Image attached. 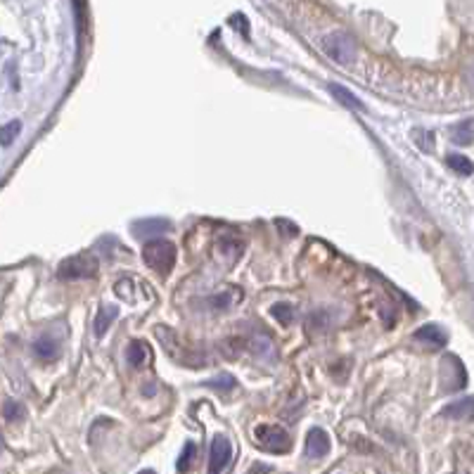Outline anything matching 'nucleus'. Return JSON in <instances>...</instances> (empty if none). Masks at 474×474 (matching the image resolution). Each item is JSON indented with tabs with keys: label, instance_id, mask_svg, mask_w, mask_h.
<instances>
[{
	"label": "nucleus",
	"instance_id": "nucleus-1",
	"mask_svg": "<svg viewBox=\"0 0 474 474\" xmlns=\"http://www.w3.org/2000/svg\"><path fill=\"white\" fill-rule=\"evenodd\" d=\"M142 259L145 264L152 268L154 273L159 276H168L171 273L173 264H176V245L171 240H147L145 247H142Z\"/></svg>",
	"mask_w": 474,
	"mask_h": 474
},
{
	"label": "nucleus",
	"instance_id": "nucleus-2",
	"mask_svg": "<svg viewBox=\"0 0 474 474\" xmlns=\"http://www.w3.org/2000/svg\"><path fill=\"white\" fill-rule=\"evenodd\" d=\"M157 332V337H159V341H161V346H164V351L171 356L176 363H180V365H190V367H199V365H204L207 360L202 358V353L199 351H195V348H190L188 344H185L180 337L173 332V330H166V327H157L154 330Z\"/></svg>",
	"mask_w": 474,
	"mask_h": 474
},
{
	"label": "nucleus",
	"instance_id": "nucleus-3",
	"mask_svg": "<svg viewBox=\"0 0 474 474\" xmlns=\"http://www.w3.org/2000/svg\"><path fill=\"white\" fill-rule=\"evenodd\" d=\"M100 261L93 254H76L72 259H65L57 268L60 280H90L97 276Z\"/></svg>",
	"mask_w": 474,
	"mask_h": 474
},
{
	"label": "nucleus",
	"instance_id": "nucleus-4",
	"mask_svg": "<svg viewBox=\"0 0 474 474\" xmlns=\"http://www.w3.org/2000/svg\"><path fill=\"white\" fill-rule=\"evenodd\" d=\"M320 46L325 50L327 57L339 62V65H348V62H353L356 55H358V46H356L353 36L344 34V31H334V34L325 36Z\"/></svg>",
	"mask_w": 474,
	"mask_h": 474
},
{
	"label": "nucleus",
	"instance_id": "nucleus-5",
	"mask_svg": "<svg viewBox=\"0 0 474 474\" xmlns=\"http://www.w3.org/2000/svg\"><path fill=\"white\" fill-rule=\"evenodd\" d=\"M257 444L268 453H287L292 448V436L280 425H259L254 429Z\"/></svg>",
	"mask_w": 474,
	"mask_h": 474
},
{
	"label": "nucleus",
	"instance_id": "nucleus-6",
	"mask_svg": "<svg viewBox=\"0 0 474 474\" xmlns=\"http://www.w3.org/2000/svg\"><path fill=\"white\" fill-rule=\"evenodd\" d=\"M233 460V446H230L228 436L216 434L211 439V451H209V474H221Z\"/></svg>",
	"mask_w": 474,
	"mask_h": 474
},
{
	"label": "nucleus",
	"instance_id": "nucleus-7",
	"mask_svg": "<svg viewBox=\"0 0 474 474\" xmlns=\"http://www.w3.org/2000/svg\"><path fill=\"white\" fill-rule=\"evenodd\" d=\"M441 382H444L446 391L463 389L467 384V372L463 363L458 360V356H444V363H441Z\"/></svg>",
	"mask_w": 474,
	"mask_h": 474
},
{
	"label": "nucleus",
	"instance_id": "nucleus-8",
	"mask_svg": "<svg viewBox=\"0 0 474 474\" xmlns=\"http://www.w3.org/2000/svg\"><path fill=\"white\" fill-rule=\"evenodd\" d=\"M304 453H306L309 460H318V458H325L330 453V436L325 429L313 427L306 434V446H304Z\"/></svg>",
	"mask_w": 474,
	"mask_h": 474
},
{
	"label": "nucleus",
	"instance_id": "nucleus-9",
	"mask_svg": "<svg viewBox=\"0 0 474 474\" xmlns=\"http://www.w3.org/2000/svg\"><path fill=\"white\" fill-rule=\"evenodd\" d=\"M448 420H474V396H460L441 410Z\"/></svg>",
	"mask_w": 474,
	"mask_h": 474
},
{
	"label": "nucleus",
	"instance_id": "nucleus-10",
	"mask_svg": "<svg viewBox=\"0 0 474 474\" xmlns=\"http://www.w3.org/2000/svg\"><path fill=\"white\" fill-rule=\"evenodd\" d=\"M413 339L420 341V344L429 346V348H441V346H446L448 337H446V332L439 325H425V327L415 330Z\"/></svg>",
	"mask_w": 474,
	"mask_h": 474
},
{
	"label": "nucleus",
	"instance_id": "nucleus-11",
	"mask_svg": "<svg viewBox=\"0 0 474 474\" xmlns=\"http://www.w3.org/2000/svg\"><path fill=\"white\" fill-rule=\"evenodd\" d=\"M126 358L133 367H145L149 360H152V348H149L147 341L133 339L126 348Z\"/></svg>",
	"mask_w": 474,
	"mask_h": 474
},
{
	"label": "nucleus",
	"instance_id": "nucleus-12",
	"mask_svg": "<svg viewBox=\"0 0 474 474\" xmlns=\"http://www.w3.org/2000/svg\"><path fill=\"white\" fill-rule=\"evenodd\" d=\"M237 302H240V292L226 290V292H218V294L204 299V306L209 311H228V309H233Z\"/></svg>",
	"mask_w": 474,
	"mask_h": 474
},
{
	"label": "nucleus",
	"instance_id": "nucleus-13",
	"mask_svg": "<svg viewBox=\"0 0 474 474\" xmlns=\"http://www.w3.org/2000/svg\"><path fill=\"white\" fill-rule=\"evenodd\" d=\"M171 228V223L164 221V218H149V221H135L133 223V235L135 237H152V235H159L164 233V230Z\"/></svg>",
	"mask_w": 474,
	"mask_h": 474
},
{
	"label": "nucleus",
	"instance_id": "nucleus-14",
	"mask_svg": "<svg viewBox=\"0 0 474 474\" xmlns=\"http://www.w3.org/2000/svg\"><path fill=\"white\" fill-rule=\"evenodd\" d=\"M247 346L257 356H261V358H268L271 363H276V346L271 344V339H268L266 334L247 337Z\"/></svg>",
	"mask_w": 474,
	"mask_h": 474
},
{
	"label": "nucleus",
	"instance_id": "nucleus-15",
	"mask_svg": "<svg viewBox=\"0 0 474 474\" xmlns=\"http://www.w3.org/2000/svg\"><path fill=\"white\" fill-rule=\"evenodd\" d=\"M34 353L36 358L41 360H55L60 356L57 339H53V337H39V339L34 341Z\"/></svg>",
	"mask_w": 474,
	"mask_h": 474
},
{
	"label": "nucleus",
	"instance_id": "nucleus-16",
	"mask_svg": "<svg viewBox=\"0 0 474 474\" xmlns=\"http://www.w3.org/2000/svg\"><path fill=\"white\" fill-rule=\"evenodd\" d=\"M451 140L455 145H472L474 142V118H465V121L455 123L451 130Z\"/></svg>",
	"mask_w": 474,
	"mask_h": 474
},
{
	"label": "nucleus",
	"instance_id": "nucleus-17",
	"mask_svg": "<svg viewBox=\"0 0 474 474\" xmlns=\"http://www.w3.org/2000/svg\"><path fill=\"white\" fill-rule=\"evenodd\" d=\"M330 93H332V95H334L337 100H339V102L344 104V107H348V109H365V104L360 102V100L356 97L351 90L344 88V86H339V83H330Z\"/></svg>",
	"mask_w": 474,
	"mask_h": 474
},
{
	"label": "nucleus",
	"instance_id": "nucleus-18",
	"mask_svg": "<svg viewBox=\"0 0 474 474\" xmlns=\"http://www.w3.org/2000/svg\"><path fill=\"white\" fill-rule=\"evenodd\" d=\"M118 316L116 306H100L95 316V337H104V332L109 330V325L114 323V318Z\"/></svg>",
	"mask_w": 474,
	"mask_h": 474
},
{
	"label": "nucleus",
	"instance_id": "nucleus-19",
	"mask_svg": "<svg viewBox=\"0 0 474 474\" xmlns=\"http://www.w3.org/2000/svg\"><path fill=\"white\" fill-rule=\"evenodd\" d=\"M271 316L276 318L278 323H283V325H290V323L294 320V309H292V304L280 302L271 306Z\"/></svg>",
	"mask_w": 474,
	"mask_h": 474
},
{
	"label": "nucleus",
	"instance_id": "nucleus-20",
	"mask_svg": "<svg viewBox=\"0 0 474 474\" xmlns=\"http://www.w3.org/2000/svg\"><path fill=\"white\" fill-rule=\"evenodd\" d=\"M446 161L455 173H460V176H472L474 173V164L467 157H463V154H451Z\"/></svg>",
	"mask_w": 474,
	"mask_h": 474
},
{
	"label": "nucleus",
	"instance_id": "nucleus-21",
	"mask_svg": "<svg viewBox=\"0 0 474 474\" xmlns=\"http://www.w3.org/2000/svg\"><path fill=\"white\" fill-rule=\"evenodd\" d=\"M195 458H197V444H192V441H188L185 444V448H183V453H180V458H178V472L180 474H185L192 467V463H195Z\"/></svg>",
	"mask_w": 474,
	"mask_h": 474
},
{
	"label": "nucleus",
	"instance_id": "nucleus-22",
	"mask_svg": "<svg viewBox=\"0 0 474 474\" xmlns=\"http://www.w3.org/2000/svg\"><path fill=\"white\" fill-rule=\"evenodd\" d=\"M3 415H5V420H8V422H12V420H22V417H24V405L15 403V401H5V405H3Z\"/></svg>",
	"mask_w": 474,
	"mask_h": 474
},
{
	"label": "nucleus",
	"instance_id": "nucleus-23",
	"mask_svg": "<svg viewBox=\"0 0 474 474\" xmlns=\"http://www.w3.org/2000/svg\"><path fill=\"white\" fill-rule=\"evenodd\" d=\"M20 130H22V121H10V123H5L3 126V147H8L12 140L20 135Z\"/></svg>",
	"mask_w": 474,
	"mask_h": 474
},
{
	"label": "nucleus",
	"instance_id": "nucleus-24",
	"mask_svg": "<svg viewBox=\"0 0 474 474\" xmlns=\"http://www.w3.org/2000/svg\"><path fill=\"white\" fill-rule=\"evenodd\" d=\"M207 386H216V389H233L235 379L230 375H218V379H209Z\"/></svg>",
	"mask_w": 474,
	"mask_h": 474
},
{
	"label": "nucleus",
	"instance_id": "nucleus-25",
	"mask_svg": "<svg viewBox=\"0 0 474 474\" xmlns=\"http://www.w3.org/2000/svg\"><path fill=\"white\" fill-rule=\"evenodd\" d=\"M230 27H235L242 36H247V31H249V24H247V20L242 15H233V20H230Z\"/></svg>",
	"mask_w": 474,
	"mask_h": 474
},
{
	"label": "nucleus",
	"instance_id": "nucleus-26",
	"mask_svg": "<svg viewBox=\"0 0 474 474\" xmlns=\"http://www.w3.org/2000/svg\"><path fill=\"white\" fill-rule=\"evenodd\" d=\"M138 474H154L152 470H142V472H138Z\"/></svg>",
	"mask_w": 474,
	"mask_h": 474
}]
</instances>
